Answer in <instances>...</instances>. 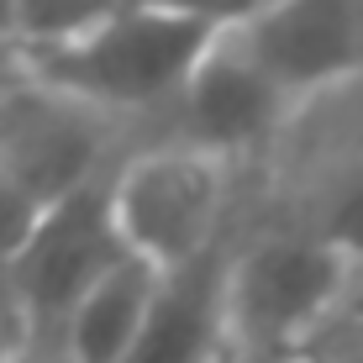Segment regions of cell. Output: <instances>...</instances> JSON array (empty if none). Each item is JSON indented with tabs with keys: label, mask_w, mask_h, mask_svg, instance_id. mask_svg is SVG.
Segmentation results:
<instances>
[{
	"label": "cell",
	"mask_w": 363,
	"mask_h": 363,
	"mask_svg": "<svg viewBox=\"0 0 363 363\" xmlns=\"http://www.w3.org/2000/svg\"><path fill=\"white\" fill-rule=\"evenodd\" d=\"M0 43H11V0H0Z\"/></svg>",
	"instance_id": "cell-15"
},
{
	"label": "cell",
	"mask_w": 363,
	"mask_h": 363,
	"mask_svg": "<svg viewBox=\"0 0 363 363\" xmlns=\"http://www.w3.org/2000/svg\"><path fill=\"white\" fill-rule=\"evenodd\" d=\"M100 121L74 100L16 79L0 95V169L37 211L100 174Z\"/></svg>",
	"instance_id": "cell-6"
},
{
	"label": "cell",
	"mask_w": 363,
	"mask_h": 363,
	"mask_svg": "<svg viewBox=\"0 0 363 363\" xmlns=\"http://www.w3.org/2000/svg\"><path fill=\"white\" fill-rule=\"evenodd\" d=\"M237 363H274V358H247V353H237Z\"/></svg>",
	"instance_id": "cell-16"
},
{
	"label": "cell",
	"mask_w": 363,
	"mask_h": 363,
	"mask_svg": "<svg viewBox=\"0 0 363 363\" xmlns=\"http://www.w3.org/2000/svg\"><path fill=\"white\" fill-rule=\"evenodd\" d=\"M0 363H21V358H0Z\"/></svg>",
	"instance_id": "cell-18"
},
{
	"label": "cell",
	"mask_w": 363,
	"mask_h": 363,
	"mask_svg": "<svg viewBox=\"0 0 363 363\" xmlns=\"http://www.w3.org/2000/svg\"><path fill=\"white\" fill-rule=\"evenodd\" d=\"M0 358H11V353H6V327H0Z\"/></svg>",
	"instance_id": "cell-17"
},
{
	"label": "cell",
	"mask_w": 363,
	"mask_h": 363,
	"mask_svg": "<svg viewBox=\"0 0 363 363\" xmlns=\"http://www.w3.org/2000/svg\"><path fill=\"white\" fill-rule=\"evenodd\" d=\"M16 79H21V58H16V48H11V43H0V95H6Z\"/></svg>",
	"instance_id": "cell-14"
},
{
	"label": "cell",
	"mask_w": 363,
	"mask_h": 363,
	"mask_svg": "<svg viewBox=\"0 0 363 363\" xmlns=\"http://www.w3.org/2000/svg\"><path fill=\"white\" fill-rule=\"evenodd\" d=\"M216 27L169 11L158 0L127 6L95 27L58 37L43 48H21V79L37 90H53L84 111H147L174 106L190 69L216 43Z\"/></svg>",
	"instance_id": "cell-1"
},
{
	"label": "cell",
	"mask_w": 363,
	"mask_h": 363,
	"mask_svg": "<svg viewBox=\"0 0 363 363\" xmlns=\"http://www.w3.org/2000/svg\"><path fill=\"white\" fill-rule=\"evenodd\" d=\"M311 237H321L327 247L347 258V264H363V147L353 158L332 169V179L321 184L316 211H311Z\"/></svg>",
	"instance_id": "cell-10"
},
{
	"label": "cell",
	"mask_w": 363,
	"mask_h": 363,
	"mask_svg": "<svg viewBox=\"0 0 363 363\" xmlns=\"http://www.w3.org/2000/svg\"><path fill=\"white\" fill-rule=\"evenodd\" d=\"M284 363H363V332L337 311V321L327 332H316L300 353H290Z\"/></svg>",
	"instance_id": "cell-12"
},
{
	"label": "cell",
	"mask_w": 363,
	"mask_h": 363,
	"mask_svg": "<svg viewBox=\"0 0 363 363\" xmlns=\"http://www.w3.org/2000/svg\"><path fill=\"white\" fill-rule=\"evenodd\" d=\"M121 258H127V247H121L116 221H111V179L95 174L74 195L37 211L21 247L0 269V300L21 332L32 327L58 332L69 306Z\"/></svg>",
	"instance_id": "cell-4"
},
{
	"label": "cell",
	"mask_w": 363,
	"mask_h": 363,
	"mask_svg": "<svg viewBox=\"0 0 363 363\" xmlns=\"http://www.w3.org/2000/svg\"><path fill=\"white\" fill-rule=\"evenodd\" d=\"M227 164L200 147H147L111 174V221L127 258L147 269H179L221 242Z\"/></svg>",
	"instance_id": "cell-3"
},
{
	"label": "cell",
	"mask_w": 363,
	"mask_h": 363,
	"mask_svg": "<svg viewBox=\"0 0 363 363\" xmlns=\"http://www.w3.org/2000/svg\"><path fill=\"white\" fill-rule=\"evenodd\" d=\"M232 37L284 106L363 74V0H269Z\"/></svg>",
	"instance_id": "cell-5"
},
{
	"label": "cell",
	"mask_w": 363,
	"mask_h": 363,
	"mask_svg": "<svg viewBox=\"0 0 363 363\" xmlns=\"http://www.w3.org/2000/svg\"><path fill=\"white\" fill-rule=\"evenodd\" d=\"M153 279L158 269L137 264V258H121L111 274H100L69 306L64 327H58L64 358L69 363H127L137 347V332H143L147 300H153Z\"/></svg>",
	"instance_id": "cell-9"
},
{
	"label": "cell",
	"mask_w": 363,
	"mask_h": 363,
	"mask_svg": "<svg viewBox=\"0 0 363 363\" xmlns=\"http://www.w3.org/2000/svg\"><path fill=\"white\" fill-rule=\"evenodd\" d=\"M32 221H37V206L11 184V174L0 169V269L11 264V253L21 247V237H27Z\"/></svg>",
	"instance_id": "cell-13"
},
{
	"label": "cell",
	"mask_w": 363,
	"mask_h": 363,
	"mask_svg": "<svg viewBox=\"0 0 363 363\" xmlns=\"http://www.w3.org/2000/svg\"><path fill=\"white\" fill-rule=\"evenodd\" d=\"M174 106H179L184 147H200V153L221 158V164L232 153H247V147L269 143L279 116L290 111L284 95L258 74V64L242 53V43L232 32H221L206 48V58L190 69V79L174 95Z\"/></svg>",
	"instance_id": "cell-7"
},
{
	"label": "cell",
	"mask_w": 363,
	"mask_h": 363,
	"mask_svg": "<svg viewBox=\"0 0 363 363\" xmlns=\"http://www.w3.org/2000/svg\"><path fill=\"white\" fill-rule=\"evenodd\" d=\"M347 290H353V264L306 227L258 237L253 247L232 253L227 269V316L237 353L284 363L337 321Z\"/></svg>",
	"instance_id": "cell-2"
},
{
	"label": "cell",
	"mask_w": 363,
	"mask_h": 363,
	"mask_svg": "<svg viewBox=\"0 0 363 363\" xmlns=\"http://www.w3.org/2000/svg\"><path fill=\"white\" fill-rule=\"evenodd\" d=\"M232 247L216 242L179 269H158L143 332L127 363H237L227 316Z\"/></svg>",
	"instance_id": "cell-8"
},
{
	"label": "cell",
	"mask_w": 363,
	"mask_h": 363,
	"mask_svg": "<svg viewBox=\"0 0 363 363\" xmlns=\"http://www.w3.org/2000/svg\"><path fill=\"white\" fill-rule=\"evenodd\" d=\"M127 6H143V0H11V48L21 53V48L58 43Z\"/></svg>",
	"instance_id": "cell-11"
}]
</instances>
